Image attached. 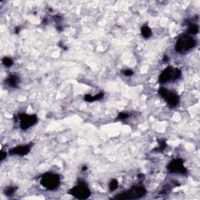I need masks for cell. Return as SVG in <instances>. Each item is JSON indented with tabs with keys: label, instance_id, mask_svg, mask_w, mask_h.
I'll return each mask as SVG.
<instances>
[{
	"label": "cell",
	"instance_id": "cell-1",
	"mask_svg": "<svg viewBox=\"0 0 200 200\" xmlns=\"http://www.w3.org/2000/svg\"><path fill=\"white\" fill-rule=\"evenodd\" d=\"M147 193L146 188L142 184H135L133 185L128 190L124 191L121 193L118 194L114 198L117 199H138L145 196Z\"/></svg>",
	"mask_w": 200,
	"mask_h": 200
},
{
	"label": "cell",
	"instance_id": "cell-2",
	"mask_svg": "<svg viewBox=\"0 0 200 200\" xmlns=\"http://www.w3.org/2000/svg\"><path fill=\"white\" fill-rule=\"evenodd\" d=\"M40 183L44 188L48 190L54 191L57 189L60 184V177L57 173L48 172L42 175Z\"/></svg>",
	"mask_w": 200,
	"mask_h": 200
},
{
	"label": "cell",
	"instance_id": "cell-3",
	"mask_svg": "<svg viewBox=\"0 0 200 200\" xmlns=\"http://www.w3.org/2000/svg\"><path fill=\"white\" fill-rule=\"evenodd\" d=\"M68 193L78 199H86L90 197L91 191L88 184L84 181H81L76 186L70 188Z\"/></svg>",
	"mask_w": 200,
	"mask_h": 200
},
{
	"label": "cell",
	"instance_id": "cell-4",
	"mask_svg": "<svg viewBox=\"0 0 200 200\" xmlns=\"http://www.w3.org/2000/svg\"><path fill=\"white\" fill-rule=\"evenodd\" d=\"M181 77V71L178 68H173L171 66H169L164 70H162L159 77V82L161 84H165L171 81H176Z\"/></svg>",
	"mask_w": 200,
	"mask_h": 200
},
{
	"label": "cell",
	"instance_id": "cell-5",
	"mask_svg": "<svg viewBox=\"0 0 200 200\" xmlns=\"http://www.w3.org/2000/svg\"><path fill=\"white\" fill-rule=\"evenodd\" d=\"M159 95L167 102L170 107H176L180 102V96L173 91L169 90L165 87H161L158 90Z\"/></svg>",
	"mask_w": 200,
	"mask_h": 200
},
{
	"label": "cell",
	"instance_id": "cell-6",
	"mask_svg": "<svg viewBox=\"0 0 200 200\" xmlns=\"http://www.w3.org/2000/svg\"><path fill=\"white\" fill-rule=\"evenodd\" d=\"M195 45H196V41L195 39L188 35H184L177 41L175 50L178 53H183L188 50L192 49Z\"/></svg>",
	"mask_w": 200,
	"mask_h": 200
},
{
	"label": "cell",
	"instance_id": "cell-7",
	"mask_svg": "<svg viewBox=\"0 0 200 200\" xmlns=\"http://www.w3.org/2000/svg\"><path fill=\"white\" fill-rule=\"evenodd\" d=\"M17 120L19 122L20 128L25 131L36 124L38 121V117L35 114H28L23 112L17 115Z\"/></svg>",
	"mask_w": 200,
	"mask_h": 200
},
{
	"label": "cell",
	"instance_id": "cell-8",
	"mask_svg": "<svg viewBox=\"0 0 200 200\" xmlns=\"http://www.w3.org/2000/svg\"><path fill=\"white\" fill-rule=\"evenodd\" d=\"M167 170L170 173H180V174H184L188 171L181 159H175L170 161L167 166Z\"/></svg>",
	"mask_w": 200,
	"mask_h": 200
},
{
	"label": "cell",
	"instance_id": "cell-9",
	"mask_svg": "<svg viewBox=\"0 0 200 200\" xmlns=\"http://www.w3.org/2000/svg\"><path fill=\"white\" fill-rule=\"evenodd\" d=\"M31 147H32V145L31 143L28 144V145H18V146L10 148L9 150V153L10 155H14V156H26V155H28L30 152Z\"/></svg>",
	"mask_w": 200,
	"mask_h": 200
},
{
	"label": "cell",
	"instance_id": "cell-10",
	"mask_svg": "<svg viewBox=\"0 0 200 200\" xmlns=\"http://www.w3.org/2000/svg\"><path fill=\"white\" fill-rule=\"evenodd\" d=\"M19 79L18 77L15 74H11L6 78V83L7 84V85L10 88H17L19 84Z\"/></svg>",
	"mask_w": 200,
	"mask_h": 200
},
{
	"label": "cell",
	"instance_id": "cell-11",
	"mask_svg": "<svg viewBox=\"0 0 200 200\" xmlns=\"http://www.w3.org/2000/svg\"><path fill=\"white\" fill-rule=\"evenodd\" d=\"M104 96V93L103 92H99V93L96 94L95 95H89V94H86L84 97V99L85 101L89 102H94V101H96V100H100L101 98H103Z\"/></svg>",
	"mask_w": 200,
	"mask_h": 200
},
{
	"label": "cell",
	"instance_id": "cell-12",
	"mask_svg": "<svg viewBox=\"0 0 200 200\" xmlns=\"http://www.w3.org/2000/svg\"><path fill=\"white\" fill-rule=\"evenodd\" d=\"M141 34H142V37L145 38H149L152 34V32L151 28L148 25L145 24L141 28Z\"/></svg>",
	"mask_w": 200,
	"mask_h": 200
},
{
	"label": "cell",
	"instance_id": "cell-13",
	"mask_svg": "<svg viewBox=\"0 0 200 200\" xmlns=\"http://www.w3.org/2000/svg\"><path fill=\"white\" fill-rule=\"evenodd\" d=\"M17 191V187H13V186H10V187H7L5 188L4 194L6 196H12L15 194V192Z\"/></svg>",
	"mask_w": 200,
	"mask_h": 200
},
{
	"label": "cell",
	"instance_id": "cell-14",
	"mask_svg": "<svg viewBox=\"0 0 200 200\" xmlns=\"http://www.w3.org/2000/svg\"><path fill=\"white\" fill-rule=\"evenodd\" d=\"M119 185V183L117 179H112L110 181H109V189L111 192H114L117 189Z\"/></svg>",
	"mask_w": 200,
	"mask_h": 200
},
{
	"label": "cell",
	"instance_id": "cell-15",
	"mask_svg": "<svg viewBox=\"0 0 200 200\" xmlns=\"http://www.w3.org/2000/svg\"><path fill=\"white\" fill-rule=\"evenodd\" d=\"M198 30L199 29H198V25L192 23V24L189 25L188 31V33L190 34H198Z\"/></svg>",
	"mask_w": 200,
	"mask_h": 200
},
{
	"label": "cell",
	"instance_id": "cell-16",
	"mask_svg": "<svg viewBox=\"0 0 200 200\" xmlns=\"http://www.w3.org/2000/svg\"><path fill=\"white\" fill-rule=\"evenodd\" d=\"M2 64L6 67H11L12 66V64H13V60H12L11 58L5 56V57L2 58Z\"/></svg>",
	"mask_w": 200,
	"mask_h": 200
},
{
	"label": "cell",
	"instance_id": "cell-17",
	"mask_svg": "<svg viewBox=\"0 0 200 200\" xmlns=\"http://www.w3.org/2000/svg\"><path fill=\"white\" fill-rule=\"evenodd\" d=\"M167 147V142L164 140H161L160 142H159V147L157 148H156L157 151H163L164 149Z\"/></svg>",
	"mask_w": 200,
	"mask_h": 200
},
{
	"label": "cell",
	"instance_id": "cell-18",
	"mask_svg": "<svg viewBox=\"0 0 200 200\" xmlns=\"http://www.w3.org/2000/svg\"><path fill=\"white\" fill-rule=\"evenodd\" d=\"M128 117H129V114H128V112H120L118 115V118L120 119V120H125V119L128 118Z\"/></svg>",
	"mask_w": 200,
	"mask_h": 200
},
{
	"label": "cell",
	"instance_id": "cell-19",
	"mask_svg": "<svg viewBox=\"0 0 200 200\" xmlns=\"http://www.w3.org/2000/svg\"><path fill=\"white\" fill-rule=\"evenodd\" d=\"M134 72H133L132 70H130V69H128V70H125L123 71V74L124 76L127 77H130V76H132Z\"/></svg>",
	"mask_w": 200,
	"mask_h": 200
},
{
	"label": "cell",
	"instance_id": "cell-20",
	"mask_svg": "<svg viewBox=\"0 0 200 200\" xmlns=\"http://www.w3.org/2000/svg\"><path fill=\"white\" fill-rule=\"evenodd\" d=\"M6 156H7V153H6V152L2 151L1 152V156H0V159H1V161H3V159H6Z\"/></svg>",
	"mask_w": 200,
	"mask_h": 200
},
{
	"label": "cell",
	"instance_id": "cell-21",
	"mask_svg": "<svg viewBox=\"0 0 200 200\" xmlns=\"http://www.w3.org/2000/svg\"><path fill=\"white\" fill-rule=\"evenodd\" d=\"M168 60H169L168 56H164V57H163V61H164V62H167V61H168Z\"/></svg>",
	"mask_w": 200,
	"mask_h": 200
},
{
	"label": "cell",
	"instance_id": "cell-22",
	"mask_svg": "<svg viewBox=\"0 0 200 200\" xmlns=\"http://www.w3.org/2000/svg\"><path fill=\"white\" fill-rule=\"evenodd\" d=\"M20 28H18V27H17V28H16V30H15L16 33H18V32H20Z\"/></svg>",
	"mask_w": 200,
	"mask_h": 200
},
{
	"label": "cell",
	"instance_id": "cell-23",
	"mask_svg": "<svg viewBox=\"0 0 200 200\" xmlns=\"http://www.w3.org/2000/svg\"><path fill=\"white\" fill-rule=\"evenodd\" d=\"M88 169V167H82V170L83 171H84V170H86Z\"/></svg>",
	"mask_w": 200,
	"mask_h": 200
}]
</instances>
